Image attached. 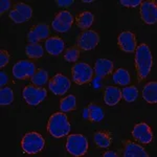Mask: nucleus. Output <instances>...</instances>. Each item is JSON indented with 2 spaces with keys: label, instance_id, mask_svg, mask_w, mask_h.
I'll use <instances>...</instances> for the list:
<instances>
[{
  "label": "nucleus",
  "instance_id": "nucleus-10",
  "mask_svg": "<svg viewBox=\"0 0 157 157\" xmlns=\"http://www.w3.org/2000/svg\"><path fill=\"white\" fill-rule=\"evenodd\" d=\"M73 17L68 11H62L56 15L52 26L58 33H66L71 29L73 24Z\"/></svg>",
  "mask_w": 157,
  "mask_h": 157
},
{
  "label": "nucleus",
  "instance_id": "nucleus-35",
  "mask_svg": "<svg viewBox=\"0 0 157 157\" xmlns=\"http://www.w3.org/2000/svg\"><path fill=\"white\" fill-rule=\"evenodd\" d=\"M0 77H1V82H0V85H1V87H3V86L7 83V75H6V73L2 70V71L0 72Z\"/></svg>",
  "mask_w": 157,
  "mask_h": 157
},
{
  "label": "nucleus",
  "instance_id": "nucleus-14",
  "mask_svg": "<svg viewBox=\"0 0 157 157\" xmlns=\"http://www.w3.org/2000/svg\"><path fill=\"white\" fill-rule=\"evenodd\" d=\"M50 30L47 24L39 23L33 26L27 34V41L29 43H38L41 40H45L49 38Z\"/></svg>",
  "mask_w": 157,
  "mask_h": 157
},
{
  "label": "nucleus",
  "instance_id": "nucleus-7",
  "mask_svg": "<svg viewBox=\"0 0 157 157\" xmlns=\"http://www.w3.org/2000/svg\"><path fill=\"white\" fill-rule=\"evenodd\" d=\"M36 72V66L29 60H20L13 66V75L17 80L30 78Z\"/></svg>",
  "mask_w": 157,
  "mask_h": 157
},
{
  "label": "nucleus",
  "instance_id": "nucleus-19",
  "mask_svg": "<svg viewBox=\"0 0 157 157\" xmlns=\"http://www.w3.org/2000/svg\"><path fill=\"white\" fill-rule=\"evenodd\" d=\"M123 156L125 157H149L145 149L132 141H128L124 149Z\"/></svg>",
  "mask_w": 157,
  "mask_h": 157
},
{
  "label": "nucleus",
  "instance_id": "nucleus-20",
  "mask_svg": "<svg viewBox=\"0 0 157 157\" xmlns=\"http://www.w3.org/2000/svg\"><path fill=\"white\" fill-rule=\"evenodd\" d=\"M143 98L147 103L156 104L157 103V83L149 82L143 89Z\"/></svg>",
  "mask_w": 157,
  "mask_h": 157
},
{
  "label": "nucleus",
  "instance_id": "nucleus-11",
  "mask_svg": "<svg viewBox=\"0 0 157 157\" xmlns=\"http://www.w3.org/2000/svg\"><path fill=\"white\" fill-rule=\"evenodd\" d=\"M100 42V35L94 30H84L78 37V46L82 50H92Z\"/></svg>",
  "mask_w": 157,
  "mask_h": 157
},
{
  "label": "nucleus",
  "instance_id": "nucleus-16",
  "mask_svg": "<svg viewBox=\"0 0 157 157\" xmlns=\"http://www.w3.org/2000/svg\"><path fill=\"white\" fill-rule=\"evenodd\" d=\"M45 50L47 54L52 56H59L64 50V41L62 38L54 36L49 37L45 40Z\"/></svg>",
  "mask_w": 157,
  "mask_h": 157
},
{
  "label": "nucleus",
  "instance_id": "nucleus-18",
  "mask_svg": "<svg viewBox=\"0 0 157 157\" xmlns=\"http://www.w3.org/2000/svg\"><path fill=\"white\" fill-rule=\"evenodd\" d=\"M121 100V90L118 87L107 86L104 92V103L108 106H115Z\"/></svg>",
  "mask_w": 157,
  "mask_h": 157
},
{
  "label": "nucleus",
  "instance_id": "nucleus-31",
  "mask_svg": "<svg viewBox=\"0 0 157 157\" xmlns=\"http://www.w3.org/2000/svg\"><path fill=\"white\" fill-rule=\"evenodd\" d=\"M9 61H10L9 52H7L6 50L2 49L1 52H0V68L3 69V67L6 66L7 63H9Z\"/></svg>",
  "mask_w": 157,
  "mask_h": 157
},
{
  "label": "nucleus",
  "instance_id": "nucleus-32",
  "mask_svg": "<svg viewBox=\"0 0 157 157\" xmlns=\"http://www.w3.org/2000/svg\"><path fill=\"white\" fill-rule=\"evenodd\" d=\"M141 0H121L120 4L127 7H136L141 4Z\"/></svg>",
  "mask_w": 157,
  "mask_h": 157
},
{
  "label": "nucleus",
  "instance_id": "nucleus-22",
  "mask_svg": "<svg viewBox=\"0 0 157 157\" xmlns=\"http://www.w3.org/2000/svg\"><path fill=\"white\" fill-rule=\"evenodd\" d=\"M93 21H94V15L89 11H84L77 17L75 22L77 25L82 29H87L92 25Z\"/></svg>",
  "mask_w": 157,
  "mask_h": 157
},
{
  "label": "nucleus",
  "instance_id": "nucleus-6",
  "mask_svg": "<svg viewBox=\"0 0 157 157\" xmlns=\"http://www.w3.org/2000/svg\"><path fill=\"white\" fill-rule=\"evenodd\" d=\"M47 91L45 88L27 85L22 90V97L24 101L30 106H37L46 98Z\"/></svg>",
  "mask_w": 157,
  "mask_h": 157
},
{
  "label": "nucleus",
  "instance_id": "nucleus-34",
  "mask_svg": "<svg viewBox=\"0 0 157 157\" xmlns=\"http://www.w3.org/2000/svg\"><path fill=\"white\" fill-rule=\"evenodd\" d=\"M56 2L59 6H70L73 3V0H57Z\"/></svg>",
  "mask_w": 157,
  "mask_h": 157
},
{
  "label": "nucleus",
  "instance_id": "nucleus-2",
  "mask_svg": "<svg viewBox=\"0 0 157 157\" xmlns=\"http://www.w3.org/2000/svg\"><path fill=\"white\" fill-rule=\"evenodd\" d=\"M71 126L68 121V117L64 112H56L50 115L47 123V131L52 137L62 138L69 134Z\"/></svg>",
  "mask_w": 157,
  "mask_h": 157
},
{
  "label": "nucleus",
  "instance_id": "nucleus-25",
  "mask_svg": "<svg viewBox=\"0 0 157 157\" xmlns=\"http://www.w3.org/2000/svg\"><path fill=\"white\" fill-rule=\"evenodd\" d=\"M75 107H77V98L72 94L66 95L60 101V110L62 112H70L75 110Z\"/></svg>",
  "mask_w": 157,
  "mask_h": 157
},
{
  "label": "nucleus",
  "instance_id": "nucleus-23",
  "mask_svg": "<svg viewBox=\"0 0 157 157\" xmlns=\"http://www.w3.org/2000/svg\"><path fill=\"white\" fill-rule=\"evenodd\" d=\"M112 78L115 84L121 86H128L131 82L130 73L127 69H124V68H118L117 70H115L112 75Z\"/></svg>",
  "mask_w": 157,
  "mask_h": 157
},
{
  "label": "nucleus",
  "instance_id": "nucleus-4",
  "mask_svg": "<svg viewBox=\"0 0 157 157\" xmlns=\"http://www.w3.org/2000/svg\"><path fill=\"white\" fill-rule=\"evenodd\" d=\"M66 150L72 156H83L88 151V139L82 134H71L67 137Z\"/></svg>",
  "mask_w": 157,
  "mask_h": 157
},
{
  "label": "nucleus",
  "instance_id": "nucleus-17",
  "mask_svg": "<svg viewBox=\"0 0 157 157\" xmlns=\"http://www.w3.org/2000/svg\"><path fill=\"white\" fill-rule=\"evenodd\" d=\"M113 69H114V64L112 61L108 59H98L94 64L93 71H95V75L98 78H105L112 73Z\"/></svg>",
  "mask_w": 157,
  "mask_h": 157
},
{
  "label": "nucleus",
  "instance_id": "nucleus-26",
  "mask_svg": "<svg viewBox=\"0 0 157 157\" xmlns=\"http://www.w3.org/2000/svg\"><path fill=\"white\" fill-rule=\"evenodd\" d=\"M93 140L98 148H108L112 143L110 135L106 132H95L94 136H93Z\"/></svg>",
  "mask_w": 157,
  "mask_h": 157
},
{
  "label": "nucleus",
  "instance_id": "nucleus-29",
  "mask_svg": "<svg viewBox=\"0 0 157 157\" xmlns=\"http://www.w3.org/2000/svg\"><path fill=\"white\" fill-rule=\"evenodd\" d=\"M14 102V92L12 88L2 87L0 90V105L6 106Z\"/></svg>",
  "mask_w": 157,
  "mask_h": 157
},
{
  "label": "nucleus",
  "instance_id": "nucleus-8",
  "mask_svg": "<svg viewBox=\"0 0 157 157\" xmlns=\"http://www.w3.org/2000/svg\"><path fill=\"white\" fill-rule=\"evenodd\" d=\"M33 16L32 7L23 2L16 3L13 6L12 11L10 12L9 17L14 23H23L29 20Z\"/></svg>",
  "mask_w": 157,
  "mask_h": 157
},
{
  "label": "nucleus",
  "instance_id": "nucleus-5",
  "mask_svg": "<svg viewBox=\"0 0 157 157\" xmlns=\"http://www.w3.org/2000/svg\"><path fill=\"white\" fill-rule=\"evenodd\" d=\"M72 80L75 84L84 85L92 81L93 78V69L90 65L83 62L75 63L71 69Z\"/></svg>",
  "mask_w": 157,
  "mask_h": 157
},
{
  "label": "nucleus",
  "instance_id": "nucleus-9",
  "mask_svg": "<svg viewBox=\"0 0 157 157\" xmlns=\"http://www.w3.org/2000/svg\"><path fill=\"white\" fill-rule=\"evenodd\" d=\"M49 90L55 95H64L71 87V82L67 77L57 73L48 82Z\"/></svg>",
  "mask_w": 157,
  "mask_h": 157
},
{
  "label": "nucleus",
  "instance_id": "nucleus-3",
  "mask_svg": "<svg viewBox=\"0 0 157 157\" xmlns=\"http://www.w3.org/2000/svg\"><path fill=\"white\" fill-rule=\"evenodd\" d=\"M45 147V139L37 132H29L21 140V148L25 154L34 155L41 152Z\"/></svg>",
  "mask_w": 157,
  "mask_h": 157
},
{
  "label": "nucleus",
  "instance_id": "nucleus-12",
  "mask_svg": "<svg viewBox=\"0 0 157 157\" xmlns=\"http://www.w3.org/2000/svg\"><path fill=\"white\" fill-rule=\"evenodd\" d=\"M132 136L134 139H136L139 144H143V145L150 144L154 137L150 126L147 125L146 123L136 124L132 130Z\"/></svg>",
  "mask_w": 157,
  "mask_h": 157
},
{
  "label": "nucleus",
  "instance_id": "nucleus-21",
  "mask_svg": "<svg viewBox=\"0 0 157 157\" xmlns=\"http://www.w3.org/2000/svg\"><path fill=\"white\" fill-rule=\"evenodd\" d=\"M85 111L87 112V117L88 120L92 123H97V121H101L105 116L104 110L97 104L91 103L88 105V107L85 109Z\"/></svg>",
  "mask_w": 157,
  "mask_h": 157
},
{
  "label": "nucleus",
  "instance_id": "nucleus-30",
  "mask_svg": "<svg viewBox=\"0 0 157 157\" xmlns=\"http://www.w3.org/2000/svg\"><path fill=\"white\" fill-rule=\"evenodd\" d=\"M80 58V50L77 47H70L65 50L64 60L66 62H77Z\"/></svg>",
  "mask_w": 157,
  "mask_h": 157
},
{
  "label": "nucleus",
  "instance_id": "nucleus-13",
  "mask_svg": "<svg viewBox=\"0 0 157 157\" xmlns=\"http://www.w3.org/2000/svg\"><path fill=\"white\" fill-rule=\"evenodd\" d=\"M140 17L146 24L152 25L157 21V6L155 1H144L140 4Z\"/></svg>",
  "mask_w": 157,
  "mask_h": 157
},
{
  "label": "nucleus",
  "instance_id": "nucleus-15",
  "mask_svg": "<svg viewBox=\"0 0 157 157\" xmlns=\"http://www.w3.org/2000/svg\"><path fill=\"white\" fill-rule=\"evenodd\" d=\"M117 44L120 46L121 50L125 52H133L136 49V38L135 35L132 32H123L120 34V36L117 38Z\"/></svg>",
  "mask_w": 157,
  "mask_h": 157
},
{
  "label": "nucleus",
  "instance_id": "nucleus-1",
  "mask_svg": "<svg viewBox=\"0 0 157 157\" xmlns=\"http://www.w3.org/2000/svg\"><path fill=\"white\" fill-rule=\"evenodd\" d=\"M153 66V57H152L150 47L145 43H141L135 49V68L137 71L139 80H144L149 75Z\"/></svg>",
  "mask_w": 157,
  "mask_h": 157
},
{
  "label": "nucleus",
  "instance_id": "nucleus-27",
  "mask_svg": "<svg viewBox=\"0 0 157 157\" xmlns=\"http://www.w3.org/2000/svg\"><path fill=\"white\" fill-rule=\"evenodd\" d=\"M30 82L35 86L45 85L48 82V73H47L46 70L40 68V69H38L37 71L35 72V75L30 78Z\"/></svg>",
  "mask_w": 157,
  "mask_h": 157
},
{
  "label": "nucleus",
  "instance_id": "nucleus-33",
  "mask_svg": "<svg viewBox=\"0 0 157 157\" xmlns=\"http://www.w3.org/2000/svg\"><path fill=\"white\" fill-rule=\"evenodd\" d=\"M10 7H11V1H9V0H1L0 1V14L3 15V13H6Z\"/></svg>",
  "mask_w": 157,
  "mask_h": 157
},
{
  "label": "nucleus",
  "instance_id": "nucleus-24",
  "mask_svg": "<svg viewBox=\"0 0 157 157\" xmlns=\"http://www.w3.org/2000/svg\"><path fill=\"white\" fill-rule=\"evenodd\" d=\"M25 52L29 59H39L44 54V48L39 43H29L25 47Z\"/></svg>",
  "mask_w": 157,
  "mask_h": 157
},
{
  "label": "nucleus",
  "instance_id": "nucleus-36",
  "mask_svg": "<svg viewBox=\"0 0 157 157\" xmlns=\"http://www.w3.org/2000/svg\"><path fill=\"white\" fill-rule=\"evenodd\" d=\"M103 156L104 157H116V156H117V154H116L115 152L108 151V152H106V153H104Z\"/></svg>",
  "mask_w": 157,
  "mask_h": 157
},
{
  "label": "nucleus",
  "instance_id": "nucleus-28",
  "mask_svg": "<svg viewBox=\"0 0 157 157\" xmlns=\"http://www.w3.org/2000/svg\"><path fill=\"white\" fill-rule=\"evenodd\" d=\"M138 97V89L136 86H128L121 89V98L128 103H132Z\"/></svg>",
  "mask_w": 157,
  "mask_h": 157
}]
</instances>
